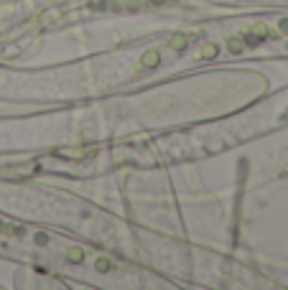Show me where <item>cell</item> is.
I'll list each match as a JSON object with an SVG mask.
<instances>
[{
  "label": "cell",
  "mask_w": 288,
  "mask_h": 290,
  "mask_svg": "<svg viewBox=\"0 0 288 290\" xmlns=\"http://www.w3.org/2000/svg\"><path fill=\"white\" fill-rule=\"evenodd\" d=\"M97 270H100V273L110 270V262H107V260H97Z\"/></svg>",
  "instance_id": "cell-6"
},
{
  "label": "cell",
  "mask_w": 288,
  "mask_h": 290,
  "mask_svg": "<svg viewBox=\"0 0 288 290\" xmlns=\"http://www.w3.org/2000/svg\"><path fill=\"white\" fill-rule=\"evenodd\" d=\"M186 43H189L186 33H176V36L171 38V49H176V51H179V49H184V46H186Z\"/></svg>",
  "instance_id": "cell-3"
},
{
  "label": "cell",
  "mask_w": 288,
  "mask_h": 290,
  "mask_svg": "<svg viewBox=\"0 0 288 290\" xmlns=\"http://www.w3.org/2000/svg\"><path fill=\"white\" fill-rule=\"evenodd\" d=\"M87 153H92V150L90 148H64V150H59V158H82Z\"/></svg>",
  "instance_id": "cell-1"
},
{
  "label": "cell",
  "mask_w": 288,
  "mask_h": 290,
  "mask_svg": "<svg viewBox=\"0 0 288 290\" xmlns=\"http://www.w3.org/2000/svg\"><path fill=\"white\" fill-rule=\"evenodd\" d=\"M158 61H161L158 51H145V56L141 59V66H145V69H153V66H158Z\"/></svg>",
  "instance_id": "cell-2"
},
{
  "label": "cell",
  "mask_w": 288,
  "mask_h": 290,
  "mask_svg": "<svg viewBox=\"0 0 288 290\" xmlns=\"http://www.w3.org/2000/svg\"><path fill=\"white\" fill-rule=\"evenodd\" d=\"M202 56H204V59H214V56H217V46H212V43H209V46H204V49H202Z\"/></svg>",
  "instance_id": "cell-4"
},
{
  "label": "cell",
  "mask_w": 288,
  "mask_h": 290,
  "mask_svg": "<svg viewBox=\"0 0 288 290\" xmlns=\"http://www.w3.org/2000/svg\"><path fill=\"white\" fill-rule=\"evenodd\" d=\"M227 46H230V51H235V54H237V51L242 49V41H240V38H232V41L227 43Z\"/></svg>",
  "instance_id": "cell-5"
}]
</instances>
